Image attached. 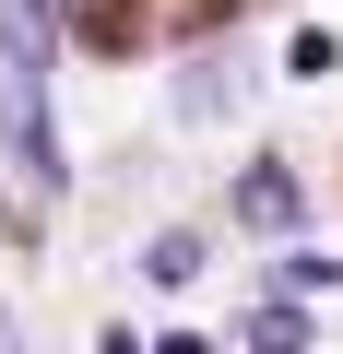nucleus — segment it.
<instances>
[{
  "mask_svg": "<svg viewBox=\"0 0 343 354\" xmlns=\"http://www.w3.org/2000/svg\"><path fill=\"white\" fill-rule=\"evenodd\" d=\"M36 95H48V83H24V71H12V95H0V142H12V165L36 177V189H60L71 165H60V130H48V106H36Z\"/></svg>",
  "mask_w": 343,
  "mask_h": 354,
  "instance_id": "obj_1",
  "label": "nucleus"
},
{
  "mask_svg": "<svg viewBox=\"0 0 343 354\" xmlns=\"http://www.w3.org/2000/svg\"><path fill=\"white\" fill-rule=\"evenodd\" d=\"M237 95H249V59H237V48H213V59H190L178 83H166V106H178L190 130H202V118H225Z\"/></svg>",
  "mask_w": 343,
  "mask_h": 354,
  "instance_id": "obj_2",
  "label": "nucleus"
},
{
  "mask_svg": "<svg viewBox=\"0 0 343 354\" xmlns=\"http://www.w3.org/2000/svg\"><path fill=\"white\" fill-rule=\"evenodd\" d=\"M130 272H142V283H166V295H190V283L213 272V236H202V225H154Z\"/></svg>",
  "mask_w": 343,
  "mask_h": 354,
  "instance_id": "obj_3",
  "label": "nucleus"
},
{
  "mask_svg": "<svg viewBox=\"0 0 343 354\" xmlns=\"http://www.w3.org/2000/svg\"><path fill=\"white\" fill-rule=\"evenodd\" d=\"M237 225H249V236H296V225H308V189H296L284 165H249V177H237Z\"/></svg>",
  "mask_w": 343,
  "mask_h": 354,
  "instance_id": "obj_4",
  "label": "nucleus"
},
{
  "mask_svg": "<svg viewBox=\"0 0 343 354\" xmlns=\"http://www.w3.org/2000/svg\"><path fill=\"white\" fill-rule=\"evenodd\" d=\"M0 71L48 83V12H36V0H0Z\"/></svg>",
  "mask_w": 343,
  "mask_h": 354,
  "instance_id": "obj_5",
  "label": "nucleus"
},
{
  "mask_svg": "<svg viewBox=\"0 0 343 354\" xmlns=\"http://www.w3.org/2000/svg\"><path fill=\"white\" fill-rule=\"evenodd\" d=\"M237 330H249V354H296V342H308V319H296L284 295H272V307H249Z\"/></svg>",
  "mask_w": 343,
  "mask_h": 354,
  "instance_id": "obj_6",
  "label": "nucleus"
},
{
  "mask_svg": "<svg viewBox=\"0 0 343 354\" xmlns=\"http://www.w3.org/2000/svg\"><path fill=\"white\" fill-rule=\"evenodd\" d=\"M0 342H12V319H0Z\"/></svg>",
  "mask_w": 343,
  "mask_h": 354,
  "instance_id": "obj_7",
  "label": "nucleus"
}]
</instances>
